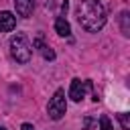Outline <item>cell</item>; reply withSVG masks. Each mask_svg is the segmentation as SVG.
Here are the masks:
<instances>
[{
	"label": "cell",
	"instance_id": "obj_1",
	"mask_svg": "<svg viewBox=\"0 0 130 130\" xmlns=\"http://www.w3.org/2000/svg\"><path fill=\"white\" fill-rule=\"evenodd\" d=\"M77 20L87 32H98L104 28L108 14H106V8L100 0H79Z\"/></svg>",
	"mask_w": 130,
	"mask_h": 130
},
{
	"label": "cell",
	"instance_id": "obj_2",
	"mask_svg": "<svg viewBox=\"0 0 130 130\" xmlns=\"http://www.w3.org/2000/svg\"><path fill=\"white\" fill-rule=\"evenodd\" d=\"M10 53H12V57H14L18 63H28V61H30L32 47H30L28 39H26L22 32H18V35H14V37L10 39Z\"/></svg>",
	"mask_w": 130,
	"mask_h": 130
},
{
	"label": "cell",
	"instance_id": "obj_3",
	"mask_svg": "<svg viewBox=\"0 0 130 130\" xmlns=\"http://www.w3.org/2000/svg\"><path fill=\"white\" fill-rule=\"evenodd\" d=\"M67 112V102H65V91L63 89H57L53 93V98L49 100V106H47V114L51 120H61Z\"/></svg>",
	"mask_w": 130,
	"mask_h": 130
},
{
	"label": "cell",
	"instance_id": "obj_4",
	"mask_svg": "<svg viewBox=\"0 0 130 130\" xmlns=\"http://www.w3.org/2000/svg\"><path fill=\"white\" fill-rule=\"evenodd\" d=\"M87 89H91L93 91V81L91 79H85V81H81V79H71V85H69V98L73 100V102H81L83 98H85V91Z\"/></svg>",
	"mask_w": 130,
	"mask_h": 130
},
{
	"label": "cell",
	"instance_id": "obj_5",
	"mask_svg": "<svg viewBox=\"0 0 130 130\" xmlns=\"http://www.w3.org/2000/svg\"><path fill=\"white\" fill-rule=\"evenodd\" d=\"M14 26H16V16H14L12 12L2 10V12H0V32H8V30H12Z\"/></svg>",
	"mask_w": 130,
	"mask_h": 130
},
{
	"label": "cell",
	"instance_id": "obj_6",
	"mask_svg": "<svg viewBox=\"0 0 130 130\" xmlns=\"http://www.w3.org/2000/svg\"><path fill=\"white\" fill-rule=\"evenodd\" d=\"M32 47H35V49H39V53H41L47 61H53V59H55V51H53L49 45H45L43 37H37V39L32 41Z\"/></svg>",
	"mask_w": 130,
	"mask_h": 130
},
{
	"label": "cell",
	"instance_id": "obj_7",
	"mask_svg": "<svg viewBox=\"0 0 130 130\" xmlns=\"http://www.w3.org/2000/svg\"><path fill=\"white\" fill-rule=\"evenodd\" d=\"M14 8H16V14L18 16H30L32 14V8H35V0H14Z\"/></svg>",
	"mask_w": 130,
	"mask_h": 130
},
{
	"label": "cell",
	"instance_id": "obj_8",
	"mask_svg": "<svg viewBox=\"0 0 130 130\" xmlns=\"http://www.w3.org/2000/svg\"><path fill=\"white\" fill-rule=\"evenodd\" d=\"M55 30H57L59 37H69V35H71V26H69V22L65 20V16H59V18L55 20Z\"/></svg>",
	"mask_w": 130,
	"mask_h": 130
},
{
	"label": "cell",
	"instance_id": "obj_9",
	"mask_svg": "<svg viewBox=\"0 0 130 130\" xmlns=\"http://www.w3.org/2000/svg\"><path fill=\"white\" fill-rule=\"evenodd\" d=\"M128 20H130L128 10H122V12H120V28H122V35H124V37L130 35V24H128Z\"/></svg>",
	"mask_w": 130,
	"mask_h": 130
},
{
	"label": "cell",
	"instance_id": "obj_10",
	"mask_svg": "<svg viewBox=\"0 0 130 130\" xmlns=\"http://www.w3.org/2000/svg\"><path fill=\"white\" fill-rule=\"evenodd\" d=\"M118 122L124 130H130V116L128 114H118Z\"/></svg>",
	"mask_w": 130,
	"mask_h": 130
},
{
	"label": "cell",
	"instance_id": "obj_11",
	"mask_svg": "<svg viewBox=\"0 0 130 130\" xmlns=\"http://www.w3.org/2000/svg\"><path fill=\"white\" fill-rule=\"evenodd\" d=\"M100 128H102V130H114L108 116H102V118H100Z\"/></svg>",
	"mask_w": 130,
	"mask_h": 130
},
{
	"label": "cell",
	"instance_id": "obj_12",
	"mask_svg": "<svg viewBox=\"0 0 130 130\" xmlns=\"http://www.w3.org/2000/svg\"><path fill=\"white\" fill-rule=\"evenodd\" d=\"M91 126H93V118H89V116H87V118L83 120V128H85V130H89Z\"/></svg>",
	"mask_w": 130,
	"mask_h": 130
},
{
	"label": "cell",
	"instance_id": "obj_13",
	"mask_svg": "<svg viewBox=\"0 0 130 130\" xmlns=\"http://www.w3.org/2000/svg\"><path fill=\"white\" fill-rule=\"evenodd\" d=\"M20 130H35V126H32V124H28V122H24V124L20 126Z\"/></svg>",
	"mask_w": 130,
	"mask_h": 130
},
{
	"label": "cell",
	"instance_id": "obj_14",
	"mask_svg": "<svg viewBox=\"0 0 130 130\" xmlns=\"http://www.w3.org/2000/svg\"><path fill=\"white\" fill-rule=\"evenodd\" d=\"M0 130H6V128H4V126H0Z\"/></svg>",
	"mask_w": 130,
	"mask_h": 130
}]
</instances>
